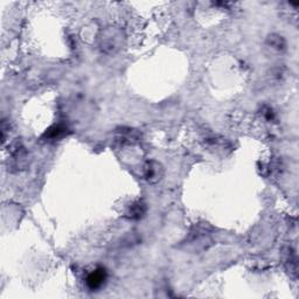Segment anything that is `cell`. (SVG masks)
<instances>
[{"label":"cell","instance_id":"obj_6","mask_svg":"<svg viewBox=\"0 0 299 299\" xmlns=\"http://www.w3.org/2000/svg\"><path fill=\"white\" fill-rule=\"evenodd\" d=\"M270 43L278 49L283 48V46H284V41L281 39L280 36H270Z\"/></svg>","mask_w":299,"mask_h":299},{"label":"cell","instance_id":"obj_5","mask_svg":"<svg viewBox=\"0 0 299 299\" xmlns=\"http://www.w3.org/2000/svg\"><path fill=\"white\" fill-rule=\"evenodd\" d=\"M67 131H68L67 128L62 127V125H54V127H52L46 131L45 137L48 139H59V138H62L63 136H66Z\"/></svg>","mask_w":299,"mask_h":299},{"label":"cell","instance_id":"obj_3","mask_svg":"<svg viewBox=\"0 0 299 299\" xmlns=\"http://www.w3.org/2000/svg\"><path fill=\"white\" fill-rule=\"evenodd\" d=\"M107 281V271L104 268H98V269L94 270L93 273L88 275L87 277V287L90 289L91 291L98 290L103 287V284Z\"/></svg>","mask_w":299,"mask_h":299},{"label":"cell","instance_id":"obj_2","mask_svg":"<svg viewBox=\"0 0 299 299\" xmlns=\"http://www.w3.org/2000/svg\"><path fill=\"white\" fill-rule=\"evenodd\" d=\"M122 34L120 30H115L112 28V35H111V29H109L108 32H105L104 36L102 37V49L107 53H115L116 50L120 49L121 45V39Z\"/></svg>","mask_w":299,"mask_h":299},{"label":"cell","instance_id":"obj_4","mask_svg":"<svg viewBox=\"0 0 299 299\" xmlns=\"http://www.w3.org/2000/svg\"><path fill=\"white\" fill-rule=\"evenodd\" d=\"M146 213V206L145 203H143L142 201L135 202L130 206V208L128 209L127 212V216L128 219L130 220H139L144 216V214Z\"/></svg>","mask_w":299,"mask_h":299},{"label":"cell","instance_id":"obj_1","mask_svg":"<svg viewBox=\"0 0 299 299\" xmlns=\"http://www.w3.org/2000/svg\"><path fill=\"white\" fill-rule=\"evenodd\" d=\"M162 175H164V168H162L161 164H159L158 161L151 160L148 161L144 166V173L143 176L149 183H157L161 180Z\"/></svg>","mask_w":299,"mask_h":299}]
</instances>
